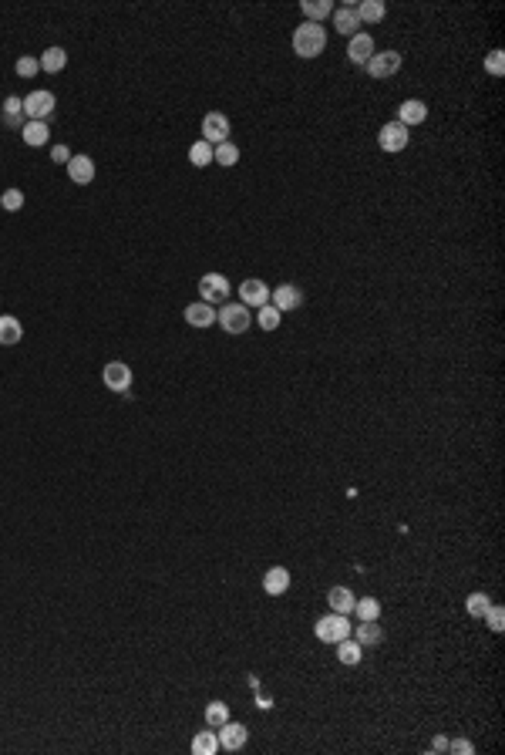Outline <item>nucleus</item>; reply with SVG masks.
Returning a JSON list of instances; mask_svg holds the SVG:
<instances>
[{
	"label": "nucleus",
	"mask_w": 505,
	"mask_h": 755,
	"mask_svg": "<svg viewBox=\"0 0 505 755\" xmlns=\"http://www.w3.org/2000/svg\"><path fill=\"white\" fill-rule=\"evenodd\" d=\"M324 48H327L324 24L303 21V24L293 31V51H297V58H317V54H324Z\"/></svg>",
	"instance_id": "nucleus-1"
},
{
	"label": "nucleus",
	"mask_w": 505,
	"mask_h": 755,
	"mask_svg": "<svg viewBox=\"0 0 505 755\" xmlns=\"http://www.w3.org/2000/svg\"><path fill=\"white\" fill-rule=\"evenodd\" d=\"M54 108H58V98H54V91H31L24 98V118L27 122H48V118L54 115Z\"/></svg>",
	"instance_id": "nucleus-2"
},
{
	"label": "nucleus",
	"mask_w": 505,
	"mask_h": 755,
	"mask_svg": "<svg viewBox=\"0 0 505 755\" xmlns=\"http://www.w3.org/2000/svg\"><path fill=\"white\" fill-rule=\"evenodd\" d=\"M216 324H219L226 334H246L249 331V310L243 307V304H222L219 310H216Z\"/></svg>",
	"instance_id": "nucleus-3"
},
{
	"label": "nucleus",
	"mask_w": 505,
	"mask_h": 755,
	"mask_svg": "<svg viewBox=\"0 0 505 755\" xmlns=\"http://www.w3.org/2000/svg\"><path fill=\"white\" fill-rule=\"evenodd\" d=\"M313 634L324 640V644H337V640L350 638V621L347 614H327L313 624Z\"/></svg>",
	"instance_id": "nucleus-4"
},
{
	"label": "nucleus",
	"mask_w": 505,
	"mask_h": 755,
	"mask_svg": "<svg viewBox=\"0 0 505 755\" xmlns=\"http://www.w3.org/2000/svg\"><path fill=\"white\" fill-rule=\"evenodd\" d=\"M102 381L108 391H118V395H129L131 391V381H135V374H131V368L125 364V361H108L102 368Z\"/></svg>",
	"instance_id": "nucleus-5"
},
{
	"label": "nucleus",
	"mask_w": 505,
	"mask_h": 755,
	"mask_svg": "<svg viewBox=\"0 0 505 755\" xmlns=\"http://www.w3.org/2000/svg\"><path fill=\"white\" fill-rule=\"evenodd\" d=\"M408 142H411V135H408V125H401V122H388V125H381V132H377V145L384 152H404Z\"/></svg>",
	"instance_id": "nucleus-6"
},
{
	"label": "nucleus",
	"mask_w": 505,
	"mask_h": 755,
	"mask_svg": "<svg viewBox=\"0 0 505 755\" xmlns=\"http://www.w3.org/2000/svg\"><path fill=\"white\" fill-rule=\"evenodd\" d=\"M229 277H222V273H206V277H199V297L206 300V304H222L226 297H229Z\"/></svg>",
	"instance_id": "nucleus-7"
},
{
	"label": "nucleus",
	"mask_w": 505,
	"mask_h": 755,
	"mask_svg": "<svg viewBox=\"0 0 505 755\" xmlns=\"http://www.w3.org/2000/svg\"><path fill=\"white\" fill-rule=\"evenodd\" d=\"M371 78H391L401 71V54L398 51H374V58L364 64Z\"/></svg>",
	"instance_id": "nucleus-8"
},
{
	"label": "nucleus",
	"mask_w": 505,
	"mask_h": 755,
	"mask_svg": "<svg viewBox=\"0 0 505 755\" xmlns=\"http://www.w3.org/2000/svg\"><path fill=\"white\" fill-rule=\"evenodd\" d=\"M202 142H209V145L229 142V118L219 115V112H209V115L202 118Z\"/></svg>",
	"instance_id": "nucleus-9"
},
{
	"label": "nucleus",
	"mask_w": 505,
	"mask_h": 755,
	"mask_svg": "<svg viewBox=\"0 0 505 755\" xmlns=\"http://www.w3.org/2000/svg\"><path fill=\"white\" fill-rule=\"evenodd\" d=\"M374 58V38L371 34H364V31H357L354 38H350V44H347V61L350 64H367Z\"/></svg>",
	"instance_id": "nucleus-10"
},
{
	"label": "nucleus",
	"mask_w": 505,
	"mask_h": 755,
	"mask_svg": "<svg viewBox=\"0 0 505 755\" xmlns=\"http://www.w3.org/2000/svg\"><path fill=\"white\" fill-rule=\"evenodd\" d=\"M239 304L243 307H263V304H270V287L263 280H243L239 283Z\"/></svg>",
	"instance_id": "nucleus-11"
},
{
	"label": "nucleus",
	"mask_w": 505,
	"mask_h": 755,
	"mask_svg": "<svg viewBox=\"0 0 505 755\" xmlns=\"http://www.w3.org/2000/svg\"><path fill=\"white\" fill-rule=\"evenodd\" d=\"M270 304L280 310V314H283V310H297L300 304H303V294H300V287H293V283H280V287L270 294Z\"/></svg>",
	"instance_id": "nucleus-12"
},
{
	"label": "nucleus",
	"mask_w": 505,
	"mask_h": 755,
	"mask_svg": "<svg viewBox=\"0 0 505 755\" xmlns=\"http://www.w3.org/2000/svg\"><path fill=\"white\" fill-rule=\"evenodd\" d=\"M246 742H249V732L243 729V725H236V722L219 725V749H226V752H239Z\"/></svg>",
	"instance_id": "nucleus-13"
},
{
	"label": "nucleus",
	"mask_w": 505,
	"mask_h": 755,
	"mask_svg": "<svg viewBox=\"0 0 505 755\" xmlns=\"http://www.w3.org/2000/svg\"><path fill=\"white\" fill-rule=\"evenodd\" d=\"M182 317H185V324H192V327H212L216 324V307L206 304V300H195V304H189V307L182 310Z\"/></svg>",
	"instance_id": "nucleus-14"
},
{
	"label": "nucleus",
	"mask_w": 505,
	"mask_h": 755,
	"mask_svg": "<svg viewBox=\"0 0 505 755\" xmlns=\"http://www.w3.org/2000/svg\"><path fill=\"white\" fill-rule=\"evenodd\" d=\"M67 176H71L75 186H88V182L94 179V162H91V155H71Z\"/></svg>",
	"instance_id": "nucleus-15"
},
{
	"label": "nucleus",
	"mask_w": 505,
	"mask_h": 755,
	"mask_svg": "<svg viewBox=\"0 0 505 755\" xmlns=\"http://www.w3.org/2000/svg\"><path fill=\"white\" fill-rule=\"evenodd\" d=\"M263 590L270 597H283L286 590H290V570L286 566H270L266 576H263Z\"/></svg>",
	"instance_id": "nucleus-16"
},
{
	"label": "nucleus",
	"mask_w": 505,
	"mask_h": 755,
	"mask_svg": "<svg viewBox=\"0 0 505 755\" xmlns=\"http://www.w3.org/2000/svg\"><path fill=\"white\" fill-rule=\"evenodd\" d=\"M330 17H334L337 34H344V38H354V34H357V27H361V17H357V11H354L350 4H347V7H337Z\"/></svg>",
	"instance_id": "nucleus-17"
},
{
	"label": "nucleus",
	"mask_w": 505,
	"mask_h": 755,
	"mask_svg": "<svg viewBox=\"0 0 505 755\" xmlns=\"http://www.w3.org/2000/svg\"><path fill=\"white\" fill-rule=\"evenodd\" d=\"M428 118V105L425 102H418V98H408V102H401V108H398V122L401 125H421Z\"/></svg>",
	"instance_id": "nucleus-18"
},
{
	"label": "nucleus",
	"mask_w": 505,
	"mask_h": 755,
	"mask_svg": "<svg viewBox=\"0 0 505 755\" xmlns=\"http://www.w3.org/2000/svg\"><path fill=\"white\" fill-rule=\"evenodd\" d=\"M354 640H357L361 648H377V644L384 640V628H381L377 621H361L357 630H354Z\"/></svg>",
	"instance_id": "nucleus-19"
},
{
	"label": "nucleus",
	"mask_w": 505,
	"mask_h": 755,
	"mask_svg": "<svg viewBox=\"0 0 505 755\" xmlns=\"http://www.w3.org/2000/svg\"><path fill=\"white\" fill-rule=\"evenodd\" d=\"M48 135H51L48 122H24V128H21V139H24V145H31V149L48 145Z\"/></svg>",
	"instance_id": "nucleus-20"
},
{
	"label": "nucleus",
	"mask_w": 505,
	"mask_h": 755,
	"mask_svg": "<svg viewBox=\"0 0 505 755\" xmlns=\"http://www.w3.org/2000/svg\"><path fill=\"white\" fill-rule=\"evenodd\" d=\"M4 125L24 128V98H17V95H7V98H4Z\"/></svg>",
	"instance_id": "nucleus-21"
},
{
	"label": "nucleus",
	"mask_w": 505,
	"mask_h": 755,
	"mask_svg": "<svg viewBox=\"0 0 505 755\" xmlns=\"http://www.w3.org/2000/svg\"><path fill=\"white\" fill-rule=\"evenodd\" d=\"M354 601H357V597H354L347 587H334L327 593V603H330L334 614H350V611H354Z\"/></svg>",
	"instance_id": "nucleus-22"
},
{
	"label": "nucleus",
	"mask_w": 505,
	"mask_h": 755,
	"mask_svg": "<svg viewBox=\"0 0 505 755\" xmlns=\"http://www.w3.org/2000/svg\"><path fill=\"white\" fill-rule=\"evenodd\" d=\"M354 11H357V17H361V24H381V21H384V14H388V7H384L381 0H364V4H357Z\"/></svg>",
	"instance_id": "nucleus-23"
},
{
	"label": "nucleus",
	"mask_w": 505,
	"mask_h": 755,
	"mask_svg": "<svg viewBox=\"0 0 505 755\" xmlns=\"http://www.w3.org/2000/svg\"><path fill=\"white\" fill-rule=\"evenodd\" d=\"M21 337H24L21 320L11 317V314H4V317H0V344H21Z\"/></svg>",
	"instance_id": "nucleus-24"
},
{
	"label": "nucleus",
	"mask_w": 505,
	"mask_h": 755,
	"mask_svg": "<svg viewBox=\"0 0 505 755\" xmlns=\"http://www.w3.org/2000/svg\"><path fill=\"white\" fill-rule=\"evenodd\" d=\"M300 11L307 14V21H310V24H320L324 17L334 14V4H330V0H303V4H300Z\"/></svg>",
	"instance_id": "nucleus-25"
},
{
	"label": "nucleus",
	"mask_w": 505,
	"mask_h": 755,
	"mask_svg": "<svg viewBox=\"0 0 505 755\" xmlns=\"http://www.w3.org/2000/svg\"><path fill=\"white\" fill-rule=\"evenodd\" d=\"M212 162L222 169H233L239 162V145L233 142H222V145H212Z\"/></svg>",
	"instance_id": "nucleus-26"
},
{
	"label": "nucleus",
	"mask_w": 505,
	"mask_h": 755,
	"mask_svg": "<svg viewBox=\"0 0 505 755\" xmlns=\"http://www.w3.org/2000/svg\"><path fill=\"white\" fill-rule=\"evenodd\" d=\"M337 658H340V665H361L364 648L357 644V640L344 638V640H337Z\"/></svg>",
	"instance_id": "nucleus-27"
},
{
	"label": "nucleus",
	"mask_w": 505,
	"mask_h": 755,
	"mask_svg": "<svg viewBox=\"0 0 505 755\" xmlns=\"http://www.w3.org/2000/svg\"><path fill=\"white\" fill-rule=\"evenodd\" d=\"M192 752L195 755H216L219 752V735H216V732H199V735H195L192 739Z\"/></svg>",
	"instance_id": "nucleus-28"
},
{
	"label": "nucleus",
	"mask_w": 505,
	"mask_h": 755,
	"mask_svg": "<svg viewBox=\"0 0 505 755\" xmlns=\"http://www.w3.org/2000/svg\"><path fill=\"white\" fill-rule=\"evenodd\" d=\"M189 162H192L195 169H206V166H212V145L209 142H192L189 145Z\"/></svg>",
	"instance_id": "nucleus-29"
},
{
	"label": "nucleus",
	"mask_w": 505,
	"mask_h": 755,
	"mask_svg": "<svg viewBox=\"0 0 505 755\" xmlns=\"http://www.w3.org/2000/svg\"><path fill=\"white\" fill-rule=\"evenodd\" d=\"M354 614H357V621H377L381 617V601L377 597H361V601H354Z\"/></svg>",
	"instance_id": "nucleus-30"
},
{
	"label": "nucleus",
	"mask_w": 505,
	"mask_h": 755,
	"mask_svg": "<svg viewBox=\"0 0 505 755\" xmlns=\"http://www.w3.org/2000/svg\"><path fill=\"white\" fill-rule=\"evenodd\" d=\"M67 64V54H65V48H48V51L40 54V68H44V71H61V68H65Z\"/></svg>",
	"instance_id": "nucleus-31"
},
{
	"label": "nucleus",
	"mask_w": 505,
	"mask_h": 755,
	"mask_svg": "<svg viewBox=\"0 0 505 755\" xmlns=\"http://www.w3.org/2000/svg\"><path fill=\"white\" fill-rule=\"evenodd\" d=\"M206 722L212 725V729L226 725V722H229V708H226V702H209L206 704Z\"/></svg>",
	"instance_id": "nucleus-32"
},
{
	"label": "nucleus",
	"mask_w": 505,
	"mask_h": 755,
	"mask_svg": "<svg viewBox=\"0 0 505 755\" xmlns=\"http://www.w3.org/2000/svg\"><path fill=\"white\" fill-rule=\"evenodd\" d=\"M489 607H492V601H489V593H468V601H465V611L472 617H485V611H489Z\"/></svg>",
	"instance_id": "nucleus-33"
},
{
	"label": "nucleus",
	"mask_w": 505,
	"mask_h": 755,
	"mask_svg": "<svg viewBox=\"0 0 505 755\" xmlns=\"http://www.w3.org/2000/svg\"><path fill=\"white\" fill-rule=\"evenodd\" d=\"M259 327H263V331H276V327H280V310L273 307V304H263V307H259Z\"/></svg>",
	"instance_id": "nucleus-34"
},
{
	"label": "nucleus",
	"mask_w": 505,
	"mask_h": 755,
	"mask_svg": "<svg viewBox=\"0 0 505 755\" xmlns=\"http://www.w3.org/2000/svg\"><path fill=\"white\" fill-rule=\"evenodd\" d=\"M0 206H4L7 213H17V209L24 206V192H21V189H4V196H0Z\"/></svg>",
	"instance_id": "nucleus-35"
},
{
	"label": "nucleus",
	"mask_w": 505,
	"mask_h": 755,
	"mask_svg": "<svg viewBox=\"0 0 505 755\" xmlns=\"http://www.w3.org/2000/svg\"><path fill=\"white\" fill-rule=\"evenodd\" d=\"M482 621H489V628H492L495 634H499V630L505 628V611L499 607V603H492V607L485 611V617H482Z\"/></svg>",
	"instance_id": "nucleus-36"
},
{
	"label": "nucleus",
	"mask_w": 505,
	"mask_h": 755,
	"mask_svg": "<svg viewBox=\"0 0 505 755\" xmlns=\"http://www.w3.org/2000/svg\"><path fill=\"white\" fill-rule=\"evenodd\" d=\"M485 71L489 75H495V78H502V71H505V51H492L489 58H485Z\"/></svg>",
	"instance_id": "nucleus-37"
},
{
	"label": "nucleus",
	"mask_w": 505,
	"mask_h": 755,
	"mask_svg": "<svg viewBox=\"0 0 505 755\" xmlns=\"http://www.w3.org/2000/svg\"><path fill=\"white\" fill-rule=\"evenodd\" d=\"M13 71L21 78H31L40 71V61H34V58H17V64H13Z\"/></svg>",
	"instance_id": "nucleus-38"
},
{
	"label": "nucleus",
	"mask_w": 505,
	"mask_h": 755,
	"mask_svg": "<svg viewBox=\"0 0 505 755\" xmlns=\"http://www.w3.org/2000/svg\"><path fill=\"white\" fill-rule=\"evenodd\" d=\"M448 749H452L455 755H472V752H475V745L468 742V739H455V742H448Z\"/></svg>",
	"instance_id": "nucleus-39"
},
{
	"label": "nucleus",
	"mask_w": 505,
	"mask_h": 755,
	"mask_svg": "<svg viewBox=\"0 0 505 755\" xmlns=\"http://www.w3.org/2000/svg\"><path fill=\"white\" fill-rule=\"evenodd\" d=\"M51 162L67 166V162H71V149H67V145H54V149H51Z\"/></svg>",
	"instance_id": "nucleus-40"
},
{
	"label": "nucleus",
	"mask_w": 505,
	"mask_h": 755,
	"mask_svg": "<svg viewBox=\"0 0 505 755\" xmlns=\"http://www.w3.org/2000/svg\"><path fill=\"white\" fill-rule=\"evenodd\" d=\"M431 749H435V752H445V749H448V739H445V735H438V739L431 742Z\"/></svg>",
	"instance_id": "nucleus-41"
}]
</instances>
